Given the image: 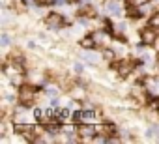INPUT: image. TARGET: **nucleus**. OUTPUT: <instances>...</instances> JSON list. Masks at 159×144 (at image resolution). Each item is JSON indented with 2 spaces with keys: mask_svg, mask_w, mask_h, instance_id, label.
I'll return each instance as SVG.
<instances>
[{
  "mask_svg": "<svg viewBox=\"0 0 159 144\" xmlns=\"http://www.w3.org/2000/svg\"><path fill=\"white\" fill-rule=\"evenodd\" d=\"M157 69H159V58H157Z\"/></svg>",
  "mask_w": 159,
  "mask_h": 144,
  "instance_id": "obj_22",
  "label": "nucleus"
},
{
  "mask_svg": "<svg viewBox=\"0 0 159 144\" xmlns=\"http://www.w3.org/2000/svg\"><path fill=\"white\" fill-rule=\"evenodd\" d=\"M148 25H150V26H153V28H159V11H155V13H152V15H150Z\"/></svg>",
  "mask_w": 159,
  "mask_h": 144,
  "instance_id": "obj_15",
  "label": "nucleus"
},
{
  "mask_svg": "<svg viewBox=\"0 0 159 144\" xmlns=\"http://www.w3.org/2000/svg\"><path fill=\"white\" fill-rule=\"evenodd\" d=\"M56 109V107H54ZM71 114L73 112H69V109H56V118H58V122H66V120H69L71 118Z\"/></svg>",
  "mask_w": 159,
  "mask_h": 144,
  "instance_id": "obj_12",
  "label": "nucleus"
},
{
  "mask_svg": "<svg viewBox=\"0 0 159 144\" xmlns=\"http://www.w3.org/2000/svg\"><path fill=\"white\" fill-rule=\"evenodd\" d=\"M83 60H84V62H88V64H98V56H96V52H94V49H90V51H86V52L83 54Z\"/></svg>",
  "mask_w": 159,
  "mask_h": 144,
  "instance_id": "obj_13",
  "label": "nucleus"
},
{
  "mask_svg": "<svg viewBox=\"0 0 159 144\" xmlns=\"http://www.w3.org/2000/svg\"><path fill=\"white\" fill-rule=\"evenodd\" d=\"M96 127H98V135H101V137H116L118 135L116 133V125L111 124V122H103V124H99Z\"/></svg>",
  "mask_w": 159,
  "mask_h": 144,
  "instance_id": "obj_8",
  "label": "nucleus"
},
{
  "mask_svg": "<svg viewBox=\"0 0 159 144\" xmlns=\"http://www.w3.org/2000/svg\"><path fill=\"white\" fill-rule=\"evenodd\" d=\"M81 47H84V49H96L98 47V41H96L94 36H86V38L81 39Z\"/></svg>",
  "mask_w": 159,
  "mask_h": 144,
  "instance_id": "obj_11",
  "label": "nucleus"
},
{
  "mask_svg": "<svg viewBox=\"0 0 159 144\" xmlns=\"http://www.w3.org/2000/svg\"><path fill=\"white\" fill-rule=\"evenodd\" d=\"M13 133L15 135H21L23 138H26L28 142H36V138H38V129H36V125H32V124H23V122H13Z\"/></svg>",
  "mask_w": 159,
  "mask_h": 144,
  "instance_id": "obj_2",
  "label": "nucleus"
},
{
  "mask_svg": "<svg viewBox=\"0 0 159 144\" xmlns=\"http://www.w3.org/2000/svg\"><path fill=\"white\" fill-rule=\"evenodd\" d=\"M83 69H84L83 64H75V65H73V71H75L77 75H81V73H83Z\"/></svg>",
  "mask_w": 159,
  "mask_h": 144,
  "instance_id": "obj_21",
  "label": "nucleus"
},
{
  "mask_svg": "<svg viewBox=\"0 0 159 144\" xmlns=\"http://www.w3.org/2000/svg\"><path fill=\"white\" fill-rule=\"evenodd\" d=\"M150 105H152V109H153V110H157V112H159V96L152 97V103H150Z\"/></svg>",
  "mask_w": 159,
  "mask_h": 144,
  "instance_id": "obj_17",
  "label": "nucleus"
},
{
  "mask_svg": "<svg viewBox=\"0 0 159 144\" xmlns=\"http://www.w3.org/2000/svg\"><path fill=\"white\" fill-rule=\"evenodd\" d=\"M0 45H2V47H8L10 45V36L8 34H2V38H0Z\"/></svg>",
  "mask_w": 159,
  "mask_h": 144,
  "instance_id": "obj_18",
  "label": "nucleus"
},
{
  "mask_svg": "<svg viewBox=\"0 0 159 144\" xmlns=\"http://www.w3.org/2000/svg\"><path fill=\"white\" fill-rule=\"evenodd\" d=\"M101 56H103V58H105L107 62H114V60H116V52H114L112 49H103Z\"/></svg>",
  "mask_w": 159,
  "mask_h": 144,
  "instance_id": "obj_14",
  "label": "nucleus"
},
{
  "mask_svg": "<svg viewBox=\"0 0 159 144\" xmlns=\"http://www.w3.org/2000/svg\"><path fill=\"white\" fill-rule=\"evenodd\" d=\"M98 118V112L94 110V109H81V110H73V114H71V122L73 124H92L94 120Z\"/></svg>",
  "mask_w": 159,
  "mask_h": 144,
  "instance_id": "obj_3",
  "label": "nucleus"
},
{
  "mask_svg": "<svg viewBox=\"0 0 159 144\" xmlns=\"http://www.w3.org/2000/svg\"><path fill=\"white\" fill-rule=\"evenodd\" d=\"M38 90H39V86H36V84H21L19 86V90H17V101L21 103V105H25L26 109H30L32 105H34V101H36V94H38Z\"/></svg>",
  "mask_w": 159,
  "mask_h": 144,
  "instance_id": "obj_1",
  "label": "nucleus"
},
{
  "mask_svg": "<svg viewBox=\"0 0 159 144\" xmlns=\"http://www.w3.org/2000/svg\"><path fill=\"white\" fill-rule=\"evenodd\" d=\"M45 94H47L49 97H56V96H58V90H56V88H47Z\"/></svg>",
  "mask_w": 159,
  "mask_h": 144,
  "instance_id": "obj_19",
  "label": "nucleus"
},
{
  "mask_svg": "<svg viewBox=\"0 0 159 144\" xmlns=\"http://www.w3.org/2000/svg\"><path fill=\"white\" fill-rule=\"evenodd\" d=\"M64 25H67V23H66V19H64V15H62V13L51 11V13L45 17V26H47V28H51V30H58V28H62Z\"/></svg>",
  "mask_w": 159,
  "mask_h": 144,
  "instance_id": "obj_6",
  "label": "nucleus"
},
{
  "mask_svg": "<svg viewBox=\"0 0 159 144\" xmlns=\"http://www.w3.org/2000/svg\"><path fill=\"white\" fill-rule=\"evenodd\" d=\"M140 41L146 45V47H150V45H153L155 41H157V28H153V26H144V28H140Z\"/></svg>",
  "mask_w": 159,
  "mask_h": 144,
  "instance_id": "obj_7",
  "label": "nucleus"
},
{
  "mask_svg": "<svg viewBox=\"0 0 159 144\" xmlns=\"http://www.w3.org/2000/svg\"><path fill=\"white\" fill-rule=\"evenodd\" d=\"M148 2H150V0H127V4H133V6H139V8H142Z\"/></svg>",
  "mask_w": 159,
  "mask_h": 144,
  "instance_id": "obj_16",
  "label": "nucleus"
},
{
  "mask_svg": "<svg viewBox=\"0 0 159 144\" xmlns=\"http://www.w3.org/2000/svg\"><path fill=\"white\" fill-rule=\"evenodd\" d=\"M105 8H107V11H111L112 15H120V13H122V4L118 2V0H112V2H109Z\"/></svg>",
  "mask_w": 159,
  "mask_h": 144,
  "instance_id": "obj_10",
  "label": "nucleus"
},
{
  "mask_svg": "<svg viewBox=\"0 0 159 144\" xmlns=\"http://www.w3.org/2000/svg\"><path fill=\"white\" fill-rule=\"evenodd\" d=\"M77 17H90V19H94V17H96V10H94L90 4H84V6L79 8Z\"/></svg>",
  "mask_w": 159,
  "mask_h": 144,
  "instance_id": "obj_9",
  "label": "nucleus"
},
{
  "mask_svg": "<svg viewBox=\"0 0 159 144\" xmlns=\"http://www.w3.org/2000/svg\"><path fill=\"white\" fill-rule=\"evenodd\" d=\"M73 96H75V97H79V99H81V97L84 96V90H83V88H75V90H73Z\"/></svg>",
  "mask_w": 159,
  "mask_h": 144,
  "instance_id": "obj_20",
  "label": "nucleus"
},
{
  "mask_svg": "<svg viewBox=\"0 0 159 144\" xmlns=\"http://www.w3.org/2000/svg\"><path fill=\"white\" fill-rule=\"evenodd\" d=\"M157 11H159V10H157Z\"/></svg>",
  "mask_w": 159,
  "mask_h": 144,
  "instance_id": "obj_23",
  "label": "nucleus"
},
{
  "mask_svg": "<svg viewBox=\"0 0 159 144\" xmlns=\"http://www.w3.org/2000/svg\"><path fill=\"white\" fill-rule=\"evenodd\" d=\"M139 62H133L129 58H122L118 64H116V71H118V75L120 77H129L131 73H135V65Z\"/></svg>",
  "mask_w": 159,
  "mask_h": 144,
  "instance_id": "obj_5",
  "label": "nucleus"
},
{
  "mask_svg": "<svg viewBox=\"0 0 159 144\" xmlns=\"http://www.w3.org/2000/svg\"><path fill=\"white\" fill-rule=\"evenodd\" d=\"M77 135L81 137L84 142L94 140L96 135H98V127L92 125V124H79V125H77Z\"/></svg>",
  "mask_w": 159,
  "mask_h": 144,
  "instance_id": "obj_4",
  "label": "nucleus"
}]
</instances>
